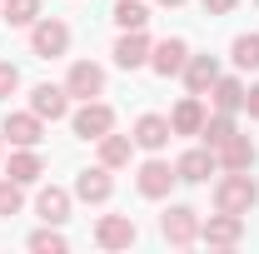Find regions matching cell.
Returning <instances> with one entry per match:
<instances>
[{
	"mask_svg": "<svg viewBox=\"0 0 259 254\" xmlns=\"http://www.w3.org/2000/svg\"><path fill=\"white\" fill-rule=\"evenodd\" d=\"M259 204V185L249 180V170H225V180L214 185V209L225 215H249Z\"/></svg>",
	"mask_w": 259,
	"mask_h": 254,
	"instance_id": "cell-1",
	"label": "cell"
},
{
	"mask_svg": "<svg viewBox=\"0 0 259 254\" xmlns=\"http://www.w3.org/2000/svg\"><path fill=\"white\" fill-rule=\"evenodd\" d=\"M160 234L175 244V249L194 244V239H199V209H190V204H169V209L160 215Z\"/></svg>",
	"mask_w": 259,
	"mask_h": 254,
	"instance_id": "cell-2",
	"label": "cell"
},
{
	"mask_svg": "<svg viewBox=\"0 0 259 254\" xmlns=\"http://www.w3.org/2000/svg\"><path fill=\"white\" fill-rule=\"evenodd\" d=\"M199 239H204L209 249H234V244L244 239V215H225V209H214L209 220L199 224Z\"/></svg>",
	"mask_w": 259,
	"mask_h": 254,
	"instance_id": "cell-3",
	"label": "cell"
},
{
	"mask_svg": "<svg viewBox=\"0 0 259 254\" xmlns=\"http://www.w3.org/2000/svg\"><path fill=\"white\" fill-rule=\"evenodd\" d=\"M30 50L40 55V60L65 55V50H70V25H65V20H50V15L35 20V25H30Z\"/></svg>",
	"mask_w": 259,
	"mask_h": 254,
	"instance_id": "cell-4",
	"label": "cell"
},
{
	"mask_svg": "<svg viewBox=\"0 0 259 254\" xmlns=\"http://www.w3.org/2000/svg\"><path fill=\"white\" fill-rule=\"evenodd\" d=\"M0 135H5V140H10L15 150H35V145L45 140V120H40L35 110H15V115H5Z\"/></svg>",
	"mask_w": 259,
	"mask_h": 254,
	"instance_id": "cell-5",
	"label": "cell"
},
{
	"mask_svg": "<svg viewBox=\"0 0 259 254\" xmlns=\"http://www.w3.org/2000/svg\"><path fill=\"white\" fill-rule=\"evenodd\" d=\"M115 130V110L105 105V100H85L80 110H75V135L80 140H100V135H110Z\"/></svg>",
	"mask_w": 259,
	"mask_h": 254,
	"instance_id": "cell-6",
	"label": "cell"
},
{
	"mask_svg": "<svg viewBox=\"0 0 259 254\" xmlns=\"http://www.w3.org/2000/svg\"><path fill=\"white\" fill-rule=\"evenodd\" d=\"M135 239H140V229H135L130 215H100V224H95V244L100 249H130Z\"/></svg>",
	"mask_w": 259,
	"mask_h": 254,
	"instance_id": "cell-7",
	"label": "cell"
},
{
	"mask_svg": "<svg viewBox=\"0 0 259 254\" xmlns=\"http://www.w3.org/2000/svg\"><path fill=\"white\" fill-rule=\"evenodd\" d=\"M214 170H220V159H214L209 145H194V150H185V155L175 159V175H180L185 185H204Z\"/></svg>",
	"mask_w": 259,
	"mask_h": 254,
	"instance_id": "cell-8",
	"label": "cell"
},
{
	"mask_svg": "<svg viewBox=\"0 0 259 254\" xmlns=\"http://www.w3.org/2000/svg\"><path fill=\"white\" fill-rule=\"evenodd\" d=\"M175 180H180V175H175V164H164V159H145V164H140V175H135V190L145 194V199H164Z\"/></svg>",
	"mask_w": 259,
	"mask_h": 254,
	"instance_id": "cell-9",
	"label": "cell"
},
{
	"mask_svg": "<svg viewBox=\"0 0 259 254\" xmlns=\"http://www.w3.org/2000/svg\"><path fill=\"white\" fill-rule=\"evenodd\" d=\"M65 90H70L75 100L105 95V70H100L95 60H75V65H70V75H65Z\"/></svg>",
	"mask_w": 259,
	"mask_h": 254,
	"instance_id": "cell-10",
	"label": "cell"
},
{
	"mask_svg": "<svg viewBox=\"0 0 259 254\" xmlns=\"http://www.w3.org/2000/svg\"><path fill=\"white\" fill-rule=\"evenodd\" d=\"M185 60H190V45L180 40V35H169V40H160V45H150V70L155 75H180L185 70Z\"/></svg>",
	"mask_w": 259,
	"mask_h": 254,
	"instance_id": "cell-11",
	"label": "cell"
},
{
	"mask_svg": "<svg viewBox=\"0 0 259 254\" xmlns=\"http://www.w3.org/2000/svg\"><path fill=\"white\" fill-rule=\"evenodd\" d=\"M214 159H220V170H254V159H259V150H254V140L249 135H229L225 145L214 150Z\"/></svg>",
	"mask_w": 259,
	"mask_h": 254,
	"instance_id": "cell-12",
	"label": "cell"
},
{
	"mask_svg": "<svg viewBox=\"0 0 259 254\" xmlns=\"http://www.w3.org/2000/svg\"><path fill=\"white\" fill-rule=\"evenodd\" d=\"M30 110L40 120H65V115H70V90H65V85H35L30 90Z\"/></svg>",
	"mask_w": 259,
	"mask_h": 254,
	"instance_id": "cell-13",
	"label": "cell"
},
{
	"mask_svg": "<svg viewBox=\"0 0 259 254\" xmlns=\"http://www.w3.org/2000/svg\"><path fill=\"white\" fill-rule=\"evenodd\" d=\"M169 135H175L169 130V115H140L135 120V145L150 150V155H160L164 145H169Z\"/></svg>",
	"mask_w": 259,
	"mask_h": 254,
	"instance_id": "cell-14",
	"label": "cell"
},
{
	"mask_svg": "<svg viewBox=\"0 0 259 254\" xmlns=\"http://www.w3.org/2000/svg\"><path fill=\"white\" fill-rule=\"evenodd\" d=\"M115 194V180H110V170L95 164V170H80V180H75V199H85V204H105Z\"/></svg>",
	"mask_w": 259,
	"mask_h": 254,
	"instance_id": "cell-15",
	"label": "cell"
},
{
	"mask_svg": "<svg viewBox=\"0 0 259 254\" xmlns=\"http://www.w3.org/2000/svg\"><path fill=\"white\" fill-rule=\"evenodd\" d=\"M180 75H185V85H190V95H209V85L220 80V60H214V55H190Z\"/></svg>",
	"mask_w": 259,
	"mask_h": 254,
	"instance_id": "cell-16",
	"label": "cell"
},
{
	"mask_svg": "<svg viewBox=\"0 0 259 254\" xmlns=\"http://www.w3.org/2000/svg\"><path fill=\"white\" fill-rule=\"evenodd\" d=\"M115 65H120V70L150 65V40H145V30H125L120 40H115Z\"/></svg>",
	"mask_w": 259,
	"mask_h": 254,
	"instance_id": "cell-17",
	"label": "cell"
},
{
	"mask_svg": "<svg viewBox=\"0 0 259 254\" xmlns=\"http://www.w3.org/2000/svg\"><path fill=\"white\" fill-rule=\"evenodd\" d=\"M169 130H175V135H199V130H204V100L185 95L175 110H169Z\"/></svg>",
	"mask_w": 259,
	"mask_h": 254,
	"instance_id": "cell-18",
	"label": "cell"
},
{
	"mask_svg": "<svg viewBox=\"0 0 259 254\" xmlns=\"http://www.w3.org/2000/svg\"><path fill=\"white\" fill-rule=\"evenodd\" d=\"M95 145H100V164H105V170H125L130 150H135V135H115V130H110V135H100Z\"/></svg>",
	"mask_w": 259,
	"mask_h": 254,
	"instance_id": "cell-19",
	"label": "cell"
},
{
	"mask_svg": "<svg viewBox=\"0 0 259 254\" xmlns=\"http://www.w3.org/2000/svg\"><path fill=\"white\" fill-rule=\"evenodd\" d=\"M35 209H40V220H45V224H65V220H70V190L45 185L40 199H35Z\"/></svg>",
	"mask_w": 259,
	"mask_h": 254,
	"instance_id": "cell-20",
	"label": "cell"
},
{
	"mask_svg": "<svg viewBox=\"0 0 259 254\" xmlns=\"http://www.w3.org/2000/svg\"><path fill=\"white\" fill-rule=\"evenodd\" d=\"M5 175H10L15 185H35V180L45 175V164H40V155H35V150H15V155H10V164H5Z\"/></svg>",
	"mask_w": 259,
	"mask_h": 254,
	"instance_id": "cell-21",
	"label": "cell"
},
{
	"mask_svg": "<svg viewBox=\"0 0 259 254\" xmlns=\"http://www.w3.org/2000/svg\"><path fill=\"white\" fill-rule=\"evenodd\" d=\"M209 100H214V110H244V85L234 80V75H220L214 85H209Z\"/></svg>",
	"mask_w": 259,
	"mask_h": 254,
	"instance_id": "cell-22",
	"label": "cell"
},
{
	"mask_svg": "<svg viewBox=\"0 0 259 254\" xmlns=\"http://www.w3.org/2000/svg\"><path fill=\"white\" fill-rule=\"evenodd\" d=\"M234 130H239V125H234V115H229V110H214V115H204V130H199V140H204L209 150H220V145H225Z\"/></svg>",
	"mask_w": 259,
	"mask_h": 254,
	"instance_id": "cell-23",
	"label": "cell"
},
{
	"mask_svg": "<svg viewBox=\"0 0 259 254\" xmlns=\"http://www.w3.org/2000/svg\"><path fill=\"white\" fill-rule=\"evenodd\" d=\"M110 15H115V25H120V30H145V25H150V10H145L140 0H115V10H110Z\"/></svg>",
	"mask_w": 259,
	"mask_h": 254,
	"instance_id": "cell-24",
	"label": "cell"
},
{
	"mask_svg": "<svg viewBox=\"0 0 259 254\" xmlns=\"http://www.w3.org/2000/svg\"><path fill=\"white\" fill-rule=\"evenodd\" d=\"M229 55H234V65H239V70H259V35H234Z\"/></svg>",
	"mask_w": 259,
	"mask_h": 254,
	"instance_id": "cell-25",
	"label": "cell"
},
{
	"mask_svg": "<svg viewBox=\"0 0 259 254\" xmlns=\"http://www.w3.org/2000/svg\"><path fill=\"white\" fill-rule=\"evenodd\" d=\"M0 20H10V25H35V20H40V0H5Z\"/></svg>",
	"mask_w": 259,
	"mask_h": 254,
	"instance_id": "cell-26",
	"label": "cell"
},
{
	"mask_svg": "<svg viewBox=\"0 0 259 254\" xmlns=\"http://www.w3.org/2000/svg\"><path fill=\"white\" fill-rule=\"evenodd\" d=\"M20 204H25V194H20V185L5 175L0 180V220H10V215H20Z\"/></svg>",
	"mask_w": 259,
	"mask_h": 254,
	"instance_id": "cell-27",
	"label": "cell"
},
{
	"mask_svg": "<svg viewBox=\"0 0 259 254\" xmlns=\"http://www.w3.org/2000/svg\"><path fill=\"white\" fill-rule=\"evenodd\" d=\"M30 249L35 254H60L65 249V234L55 229V224H50V229H35V234H30Z\"/></svg>",
	"mask_w": 259,
	"mask_h": 254,
	"instance_id": "cell-28",
	"label": "cell"
},
{
	"mask_svg": "<svg viewBox=\"0 0 259 254\" xmlns=\"http://www.w3.org/2000/svg\"><path fill=\"white\" fill-rule=\"evenodd\" d=\"M15 85H20V70H15L10 60H0V100L15 95Z\"/></svg>",
	"mask_w": 259,
	"mask_h": 254,
	"instance_id": "cell-29",
	"label": "cell"
},
{
	"mask_svg": "<svg viewBox=\"0 0 259 254\" xmlns=\"http://www.w3.org/2000/svg\"><path fill=\"white\" fill-rule=\"evenodd\" d=\"M239 0H204V15H229Z\"/></svg>",
	"mask_w": 259,
	"mask_h": 254,
	"instance_id": "cell-30",
	"label": "cell"
},
{
	"mask_svg": "<svg viewBox=\"0 0 259 254\" xmlns=\"http://www.w3.org/2000/svg\"><path fill=\"white\" fill-rule=\"evenodd\" d=\"M244 110H249V120H259V85L244 90Z\"/></svg>",
	"mask_w": 259,
	"mask_h": 254,
	"instance_id": "cell-31",
	"label": "cell"
},
{
	"mask_svg": "<svg viewBox=\"0 0 259 254\" xmlns=\"http://www.w3.org/2000/svg\"><path fill=\"white\" fill-rule=\"evenodd\" d=\"M160 5H185V0H160Z\"/></svg>",
	"mask_w": 259,
	"mask_h": 254,
	"instance_id": "cell-32",
	"label": "cell"
},
{
	"mask_svg": "<svg viewBox=\"0 0 259 254\" xmlns=\"http://www.w3.org/2000/svg\"><path fill=\"white\" fill-rule=\"evenodd\" d=\"M0 145H5V135H0Z\"/></svg>",
	"mask_w": 259,
	"mask_h": 254,
	"instance_id": "cell-33",
	"label": "cell"
}]
</instances>
